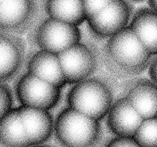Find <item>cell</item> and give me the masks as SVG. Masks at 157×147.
Returning <instances> with one entry per match:
<instances>
[{
    "label": "cell",
    "instance_id": "obj_12",
    "mask_svg": "<svg viewBox=\"0 0 157 147\" xmlns=\"http://www.w3.org/2000/svg\"><path fill=\"white\" fill-rule=\"evenodd\" d=\"M106 116L109 130L119 137H133L144 119L123 96L114 100Z\"/></svg>",
    "mask_w": 157,
    "mask_h": 147
},
{
    "label": "cell",
    "instance_id": "obj_21",
    "mask_svg": "<svg viewBox=\"0 0 157 147\" xmlns=\"http://www.w3.org/2000/svg\"><path fill=\"white\" fill-rule=\"evenodd\" d=\"M156 55L153 57L151 61H150V64L148 66V70H149V75H150V79L152 81L156 84Z\"/></svg>",
    "mask_w": 157,
    "mask_h": 147
},
{
    "label": "cell",
    "instance_id": "obj_9",
    "mask_svg": "<svg viewBox=\"0 0 157 147\" xmlns=\"http://www.w3.org/2000/svg\"><path fill=\"white\" fill-rule=\"evenodd\" d=\"M124 96L144 119L156 117V84L145 77L128 78L121 84Z\"/></svg>",
    "mask_w": 157,
    "mask_h": 147
},
{
    "label": "cell",
    "instance_id": "obj_11",
    "mask_svg": "<svg viewBox=\"0 0 157 147\" xmlns=\"http://www.w3.org/2000/svg\"><path fill=\"white\" fill-rule=\"evenodd\" d=\"M29 145L43 144L54 133V119L49 110L20 106L18 107Z\"/></svg>",
    "mask_w": 157,
    "mask_h": 147
},
{
    "label": "cell",
    "instance_id": "obj_22",
    "mask_svg": "<svg viewBox=\"0 0 157 147\" xmlns=\"http://www.w3.org/2000/svg\"><path fill=\"white\" fill-rule=\"evenodd\" d=\"M149 8L153 10L156 11V0H148Z\"/></svg>",
    "mask_w": 157,
    "mask_h": 147
},
{
    "label": "cell",
    "instance_id": "obj_1",
    "mask_svg": "<svg viewBox=\"0 0 157 147\" xmlns=\"http://www.w3.org/2000/svg\"><path fill=\"white\" fill-rule=\"evenodd\" d=\"M101 55L110 74L122 79L140 74L156 55L147 50L128 26L107 38Z\"/></svg>",
    "mask_w": 157,
    "mask_h": 147
},
{
    "label": "cell",
    "instance_id": "obj_18",
    "mask_svg": "<svg viewBox=\"0 0 157 147\" xmlns=\"http://www.w3.org/2000/svg\"><path fill=\"white\" fill-rule=\"evenodd\" d=\"M13 96L9 85L0 82V119L12 109Z\"/></svg>",
    "mask_w": 157,
    "mask_h": 147
},
{
    "label": "cell",
    "instance_id": "obj_14",
    "mask_svg": "<svg viewBox=\"0 0 157 147\" xmlns=\"http://www.w3.org/2000/svg\"><path fill=\"white\" fill-rule=\"evenodd\" d=\"M128 26L152 55L157 51L156 11L143 7L133 11Z\"/></svg>",
    "mask_w": 157,
    "mask_h": 147
},
{
    "label": "cell",
    "instance_id": "obj_24",
    "mask_svg": "<svg viewBox=\"0 0 157 147\" xmlns=\"http://www.w3.org/2000/svg\"><path fill=\"white\" fill-rule=\"evenodd\" d=\"M128 1H130V2H140L144 1V0H128Z\"/></svg>",
    "mask_w": 157,
    "mask_h": 147
},
{
    "label": "cell",
    "instance_id": "obj_16",
    "mask_svg": "<svg viewBox=\"0 0 157 147\" xmlns=\"http://www.w3.org/2000/svg\"><path fill=\"white\" fill-rule=\"evenodd\" d=\"M29 146L18 108H12L0 119V147Z\"/></svg>",
    "mask_w": 157,
    "mask_h": 147
},
{
    "label": "cell",
    "instance_id": "obj_10",
    "mask_svg": "<svg viewBox=\"0 0 157 147\" xmlns=\"http://www.w3.org/2000/svg\"><path fill=\"white\" fill-rule=\"evenodd\" d=\"M26 42L20 35L0 32V82L13 80L26 62Z\"/></svg>",
    "mask_w": 157,
    "mask_h": 147
},
{
    "label": "cell",
    "instance_id": "obj_6",
    "mask_svg": "<svg viewBox=\"0 0 157 147\" xmlns=\"http://www.w3.org/2000/svg\"><path fill=\"white\" fill-rule=\"evenodd\" d=\"M44 0H6L0 2V32L22 35L42 15Z\"/></svg>",
    "mask_w": 157,
    "mask_h": 147
},
{
    "label": "cell",
    "instance_id": "obj_20",
    "mask_svg": "<svg viewBox=\"0 0 157 147\" xmlns=\"http://www.w3.org/2000/svg\"><path fill=\"white\" fill-rule=\"evenodd\" d=\"M105 147H140L131 137H116L110 139Z\"/></svg>",
    "mask_w": 157,
    "mask_h": 147
},
{
    "label": "cell",
    "instance_id": "obj_3",
    "mask_svg": "<svg viewBox=\"0 0 157 147\" xmlns=\"http://www.w3.org/2000/svg\"><path fill=\"white\" fill-rule=\"evenodd\" d=\"M54 134L58 147H100L104 133L99 120L67 107L57 116Z\"/></svg>",
    "mask_w": 157,
    "mask_h": 147
},
{
    "label": "cell",
    "instance_id": "obj_19",
    "mask_svg": "<svg viewBox=\"0 0 157 147\" xmlns=\"http://www.w3.org/2000/svg\"><path fill=\"white\" fill-rule=\"evenodd\" d=\"M86 20L101 12L113 0H82Z\"/></svg>",
    "mask_w": 157,
    "mask_h": 147
},
{
    "label": "cell",
    "instance_id": "obj_17",
    "mask_svg": "<svg viewBox=\"0 0 157 147\" xmlns=\"http://www.w3.org/2000/svg\"><path fill=\"white\" fill-rule=\"evenodd\" d=\"M132 138L140 147H157L156 117L144 119Z\"/></svg>",
    "mask_w": 157,
    "mask_h": 147
},
{
    "label": "cell",
    "instance_id": "obj_23",
    "mask_svg": "<svg viewBox=\"0 0 157 147\" xmlns=\"http://www.w3.org/2000/svg\"><path fill=\"white\" fill-rule=\"evenodd\" d=\"M29 147H56L54 146V145H48V144H38V145H30Z\"/></svg>",
    "mask_w": 157,
    "mask_h": 147
},
{
    "label": "cell",
    "instance_id": "obj_4",
    "mask_svg": "<svg viewBox=\"0 0 157 147\" xmlns=\"http://www.w3.org/2000/svg\"><path fill=\"white\" fill-rule=\"evenodd\" d=\"M29 44L39 50L58 55L79 42L81 34L78 26L42 15L28 32Z\"/></svg>",
    "mask_w": 157,
    "mask_h": 147
},
{
    "label": "cell",
    "instance_id": "obj_13",
    "mask_svg": "<svg viewBox=\"0 0 157 147\" xmlns=\"http://www.w3.org/2000/svg\"><path fill=\"white\" fill-rule=\"evenodd\" d=\"M27 72L59 88L66 84L58 55L38 50L27 55Z\"/></svg>",
    "mask_w": 157,
    "mask_h": 147
},
{
    "label": "cell",
    "instance_id": "obj_7",
    "mask_svg": "<svg viewBox=\"0 0 157 147\" xmlns=\"http://www.w3.org/2000/svg\"><path fill=\"white\" fill-rule=\"evenodd\" d=\"M61 89L29 73L23 74L15 84V94L21 106L49 110L59 102Z\"/></svg>",
    "mask_w": 157,
    "mask_h": 147
},
{
    "label": "cell",
    "instance_id": "obj_25",
    "mask_svg": "<svg viewBox=\"0 0 157 147\" xmlns=\"http://www.w3.org/2000/svg\"><path fill=\"white\" fill-rule=\"evenodd\" d=\"M3 1H6V0H0V2H3Z\"/></svg>",
    "mask_w": 157,
    "mask_h": 147
},
{
    "label": "cell",
    "instance_id": "obj_5",
    "mask_svg": "<svg viewBox=\"0 0 157 147\" xmlns=\"http://www.w3.org/2000/svg\"><path fill=\"white\" fill-rule=\"evenodd\" d=\"M66 84H75L93 76L102 63L96 46L81 41L58 55Z\"/></svg>",
    "mask_w": 157,
    "mask_h": 147
},
{
    "label": "cell",
    "instance_id": "obj_2",
    "mask_svg": "<svg viewBox=\"0 0 157 147\" xmlns=\"http://www.w3.org/2000/svg\"><path fill=\"white\" fill-rule=\"evenodd\" d=\"M116 87L111 76L93 75L72 87L67 94L68 107L101 120L107 116L114 101Z\"/></svg>",
    "mask_w": 157,
    "mask_h": 147
},
{
    "label": "cell",
    "instance_id": "obj_15",
    "mask_svg": "<svg viewBox=\"0 0 157 147\" xmlns=\"http://www.w3.org/2000/svg\"><path fill=\"white\" fill-rule=\"evenodd\" d=\"M44 11L50 18L78 27L86 21L82 0H44Z\"/></svg>",
    "mask_w": 157,
    "mask_h": 147
},
{
    "label": "cell",
    "instance_id": "obj_8",
    "mask_svg": "<svg viewBox=\"0 0 157 147\" xmlns=\"http://www.w3.org/2000/svg\"><path fill=\"white\" fill-rule=\"evenodd\" d=\"M128 0H113L94 16L86 20L90 33L97 39H106L127 27L133 12Z\"/></svg>",
    "mask_w": 157,
    "mask_h": 147
}]
</instances>
